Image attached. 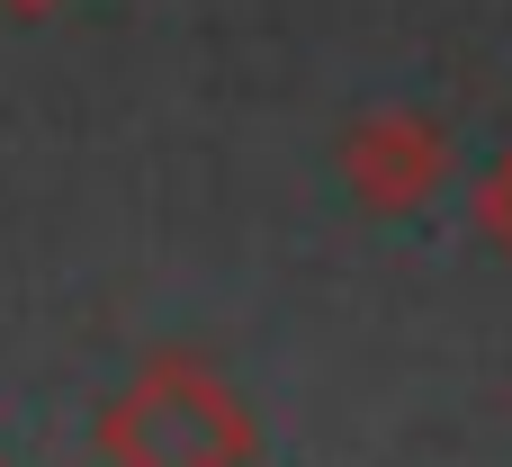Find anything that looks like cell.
Segmentation results:
<instances>
[]
</instances>
